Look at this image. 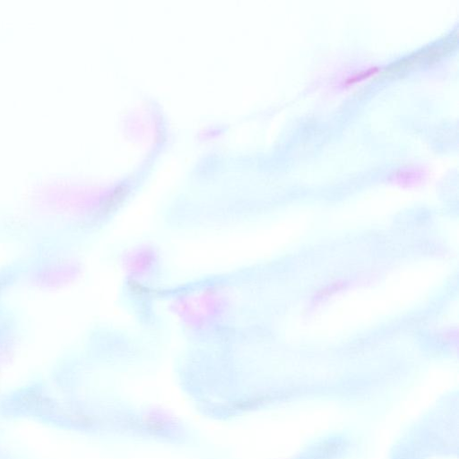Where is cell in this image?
I'll use <instances>...</instances> for the list:
<instances>
[{
    "instance_id": "1",
    "label": "cell",
    "mask_w": 459,
    "mask_h": 459,
    "mask_svg": "<svg viewBox=\"0 0 459 459\" xmlns=\"http://www.w3.org/2000/svg\"><path fill=\"white\" fill-rule=\"evenodd\" d=\"M380 70H381V67L374 66L357 71V72H354L351 75H348L345 79L343 80L341 85L343 86H350V85H355L359 82H361V81L367 79V78H369L372 75L378 74Z\"/></svg>"
}]
</instances>
